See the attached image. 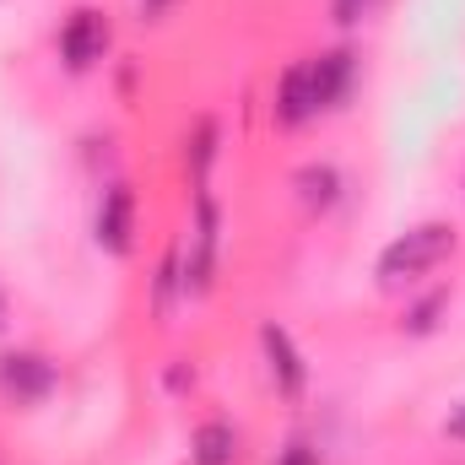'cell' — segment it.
<instances>
[{
    "mask_svg": "<svg viewBox=\"0 0 465 465\" xmlns=\"http://www.w3.org/2000/svg\"><path fill=\"white\" fill-rule=\"evenodd\" d=\"M238 460V433L228 422H201L190 439V465H232Z\"/></svg>",
    "mask_w": 465,
    "mask_h": 465,
    "instance_id": "obj_10",
    "label": "cell"
},
{
    "mask_svg": "<svg viewBox=\"0 0 465 465\" xmlns=\"http://www.w3.org/2000/svg\"><path fill=\"white\" fill-rule=\"evenodd\" d=\"M271 114H276V124H282V130H298V124H309V119L320 114V104H314V71H309V60H298V65H287V71H282Z\"/></svg>",
    "mask_w": 465,
    "mask_h": 465,
    "instance_id": "obj_7",
    "label": "cell"
},
{
    "mask_svg": "<svg viewBox=\"0 0 465 465\" xmlns=\"http://www.w3.org/2000/svg\"><path fill=\"white\" fill-rule=\"evenodd\" d=\"M309 71H314V104H320V109H341L351 98V82H357L351 49H331V54L309 60Z\"/></svg>",
    "mask_w": 465,
    "mask_h": 465,
    "instance_id": "obj_8",
    "label": "cell"
},
{
    "mask_svg": "<svg viewBox=\"0 0 465 465\" xmlns=\"http://www.w3.org/2000/svg\"><path fill=\"white\" fill-rule=\"evenodd\" d=\"M276 465H320V450H309V444H287Z\"/></svg>",
    "mask_w": 465,
    "mask_h": 465,
    "instance_id": "obj_14",
    "label": "cell"
},
{
    "mask_svg": "<svg viewBox=\"0 0 465 465\" xmlns=\"http://www.w3.org/2000/svg\"><path fill=\"white\" fill-rule=\"evenodd\" d=\"M373 5H379V0H331V11H336V22H341V27H357Z\"/></svg>",
    "mask_w": 465,
    "mask_h": 465,
    "instance_id": "obj_13",
    "label": "cell"
},
{
    "mask_svg": "<svg viewBox=\"0 0 465 465\" xmlns=\"http://www.w3.org/2000/svg\"><path fill=\"white\" fill-rule=\"evenodd\" d=\"M292 190H298V206H303L309 217H320V212H331V206L341 201V173H336L331 163H303V168L292 173Z\"/></svg>",
    "mask_w": 465,
    "mask_h": 465,
    "instance_id": "obj_9",
    "label": "cell"
},
{
    "mask_svg": "<svg viewBox=\"0 0 465 465\" xmlns=\"http://www.w3.org/2000/svg\"><path fill=\"white\" fill-rule=\"evenodd\" d=\"M54 384H60V373L44 351H5L0 357V395L11 406H38L54 395Z\"/></svg>",
    "mask_w": 465,
    "mask_h": 465,
    "instance_id": "obj_4",
    "label": "cell"
},
{
    "mask_svg": "<svg viewBox=\"0 0 465 465\" xmlns=\"http://www.w3.org/2000/svg\"><path fill=\"white\" fill-rule=\"evenodd\" d=\"M444 433H450L455 444H465V401L455 406V411H450V417H444Z\"/></svg>",
    "mask_w": 465,
    "mask_h": 465,
    "instance_id": "obj_15",
    "label": "cell"
},
{
    "mask_svg": "<svg viewBox=\"0 0 465 465\" xmlns=\"http://www.w3.org/2000/svg\"><path fill=\"white\" fill-rule=\"evenodd\" d=\"M109 16L98 11V5H76L65 22H60V60H65V71H93L104 54H109Z\"/></svg>",
    "mask_w": 465,
    "mask_h": 465,
    "instance_id": "obj_3",
    "label": "cell"
},
{
    "mask_svg": "<svg viewBox=\"0 0 465 465\" xmlns=\"http://www.w3.org/2000/svg\"><path fill=\"white\" fill-rule=\"evenodd\" d=\"M455 228L450 223H417L406 228L401 238H390L379 249V287H411L422 282L428 271H439L450 254H455Z\"/></svg>",
    "mask_w": 465,
    "mask_h": 465,
    "instance_id": "obj_1",
    "label": "cell"
},
{
    "mask_svg": "<svg viewBox=\"0 0 465 465\" xmlns=\"http://www.w3.org/2000/svg\"><path fill=\"white\" fill-rule=\"evenodd\" d=\"M93 228H98V249L130 254V243H135V190H130V184H109V190H104Z\"/></svg>",
    "mask_w": 465,
    "mask_h": 465,
    "instance_id": "obj_6",
    "label": "cell"
},
{
    "mask_svg": "<svg viewBox=\"0 0 465 465\" xmlns=\"http://www.w3.org/2000/svg\"><path fill=\"white\" fill-rule=\"evenodd\" d=\"M260 347H265V368H271V379H276V395L298 401V395L309 390V368H303V351L292 347V336H287L276 320H265V325H260Z\"/></svg>",
    "mask_w": 465,
    "mask_h": 465,
    "instance_id": "obj_5",
    "label": "cell"
},
{
    "mask_svg": "<svg viewBox=\"0 0 465 465\" xmlns=\"http://www.w3.org/2000/svg\"><path fill=\"white\" fill-rule=\"evenodd\" d=\"M217 243H223V217H217V201L212 190H195V223L184 238V292H212V276H217Z\"/></svg>",
    "mask_w": 465,
    "mask_h": 465,
    "instance_id": "obj_2",
    "label": "cell"
},
{
    "mask_svg": "<svg viewBox=\"0 0 465 465\" xmlns=\"http://www.w3.org/2000/svg\"><path fill=\"white\" fill-rule=\"evenodd\" d=\"M444 309H450V292H444V287H433L422 303H411V309H406V320H401V325H406L411 336H428V331L439 325V314H444Z\"/></svg>",
    "mask_w": 465,
    "mask_h": 465,
    "instance_id": "obj_12",
    "label": "cell"
},
{
    "mask_svg": "<svg viewBox=\"0 0 465 465\" xmlns=\"http://www.w3.org/2000/svg\"><path fill=\"white\" fill-rule=\"evenodd\" d=\"M217 119H195V135H190V146H184V163H190V179H195V190H206V173H212V163H217Z\"/></svg>",
    "mask_w": 465,
    "mask_h": 465,
    "instance_id": "obj_11",
    "label": "cell"
},
{
    "mask_svg": "<svg viewBox=\"0 0 465 465\" xmlns=\"http://www.w3.org/2000/svg\"><path fill=\"white\" fill-rule=\"evenodd\" d=\"M173 11V0H141V22H163Z\"/></svg>",
    "mask_w": 465,
    "mask_h": 465,
    "instance_id": "obj_16",
    "label": "cell"
},
{
    "mask_svg": "<svg viewBox=\"0 0 465 465\" xmlns=\"http://www.w3.org/2000/svg\"><path fill=\"white\" fill-rule=\"evenodd\" d=\"M11 325V303H5V287H0V331Z\"/></svg>",
    "mask_w": 465,
    "mask_h": 465,
    "instance_id": "obj_17",
    "label": "cell"
}]
</instances>
